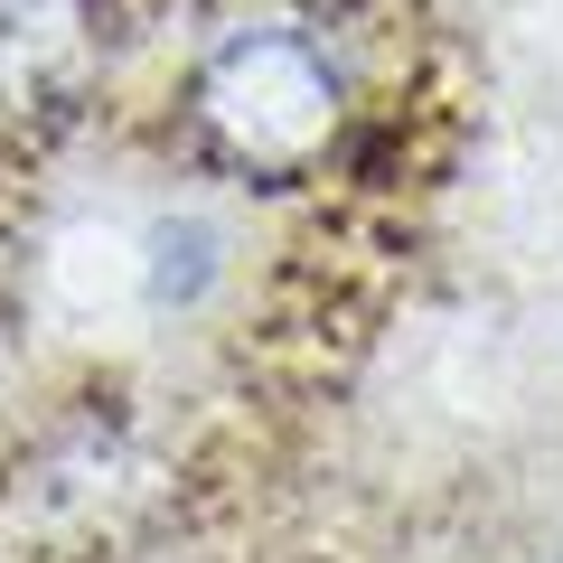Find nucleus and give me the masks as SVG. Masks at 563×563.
<instances>
[{
  "mask_svg": "<svg viewBox=\"0 0 563 563\" xmlns=\"http://www.w3.org/2000/svg\"><path fill=\"white\" fill-rule=\"evenodd\" d=\"M103 66V0H0V132L76 113Z\"/></svg>",
  "mask_w": 563,
  "mask_h": 563,
  "instance_id": "3",
  "label": "nucleus"
},
{
  "mask_svg": "<svg viewBox=\"0 0 563 563\" xmlns=\"http://www.w3.org/2000/svg\"><path fill=\"white\" fill-rule=\"evenodd\" d=\"M544 563H563V544H554V554H544Z\"/></svg>",
  "mask_w": 563,
  "mask_h": 563,
  "instance_id": "4",
  "label": "nucleus"
},
{
  "mask_svg": "<svg viewBox=\"0 0 563 563\" xmlns=\"http://www.w3.org/2000/svg\"><path fill=\"white\" fill-rule=\"evenodd\" d=\"M357 57L339 29L254 10L217 29L179 76V132L217 179L235 188H310L347 141H357Z\"/></svg>",
  "mask_w": 563,
  "mask_h": 563,
  "instance_id": "1",
  "label": "nucleus"
},
{
  "mask_svg": "<svg viewBox=\"0 0 563 563\" xmlns=\"http://www.w3.org/2000/svg\"><path fill=\"white\" fill-rule=\"evenodd\" d=\"M141 498V442L122 413H66L57 432H38L29 451V479L20 507L47 544H76V536H113Z\"/></svg>",
  "mask_w": 563,
  "mask_h": 563,
  "instance_id": "2",
  "label": "nucleus"
}]
</instances>
